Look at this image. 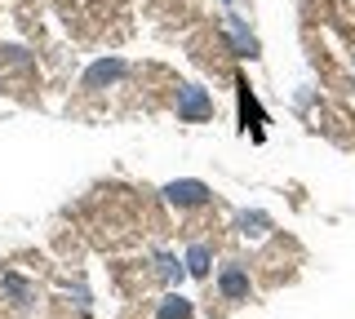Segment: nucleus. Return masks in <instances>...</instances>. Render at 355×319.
I'll list each match as a JSON object with an SVG mask.
<instances>
[{
  "instance_id": "nucleus-3",
  "label": "nucleus",
  "mask_w": 355,
  "mask_h": 319,
  "mask_svg": "<svg viewBox=\"0 0 355 319\" xmlns=\"http://www.w3.org/2000/svg\"><path fill=\"white\" fill-rule=\"evenodd\" d=\"M218 289H222L227 302H244V297H249V275H244L240 266H227L222 280H218Z\"/></svg>"
},
{
  "instance_id": "nucleus-5",
  "label": "nucleus",
  "mask_w": 355,
  "mask_h": 319,
  "mask_svg": "<svg viewBox=\"0 0 355 319\" xmlns=\"http://www.w3.org/2000/svg\"><path fill=\"white\" fill-rule=\"evenodd\" d=\"M160 319H191V302H187V297H178V293H169L160 302Z\"/></svg>"
},
{
  "instance_id": "nucleus-6",
  "label": "nucleus",
  "mask_w": 355,
  "mask_h": 319,
  "mask_svg": "<svg viewBox=\"0 0 355 319\" xmlns=\"http://www.w3.org/2000/svg\"><path fill=\"white\" fill-rule=\"evenodd\" d=\"M187 271H191V275H205L209 271V248L205 244H196L191 253H187Z\"/></svg>"
},
{
  "instance_id": "nucleus-2",
  "label": "nucleus",
  "mask_w": 355,
  "mask_h": 319,
  "mask_svg": "<svg viewBox=\"0 0 355 319\" xmlns=\"http://www.w3.org/2000/svg\"><path fill=\"white\" fill-rule=\"evenodd\" d=\"M164 195H169V204H178V208H200L209 200V186L205 182H173V186H164Z\"/></svg>"
},
{
  "instance_id": "nucleus-1",
  "label": "nucleus",
  "mask_w": 355,
  "mask_h": 319,
  "mask_svg": "<svg viewBox=\"0 0 355 319\" xmlns=\"http://www.w3.org/2000/svg\"><path fill=\"white\" fill-rule=\"evenodd\" d=\"M178 116H182V120H209V116H214V102H209L205 89L187 84V89L178 93Z\"/></svg>"
},
{
  "instance_id": "nucleus-4",
  "label": "nucleus",
  "mask_w": 355,
  "mask_h": 319,
  "mask_svg": "<svg viewBox=\"0 0 355 319\" xmlns=\"http://www.w3.org/2000/svg\"><path fill=\"white\" fill-rule=\"evenodd\" d=\"M120 71H125V67H120L116 58H111V62H98V67H89V75H85V89H98L103 80H116Z\"/></svg>"
}]
</instances>
